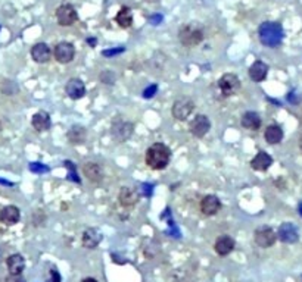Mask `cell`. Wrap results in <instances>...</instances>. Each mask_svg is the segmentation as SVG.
<instances>
[{"label": "cell", "instance_id": "obj_23", "mask_svg": "<svg viewBox=\"0 0 302 282\" xmlns=\"http://www.w3.org/2000/svg\"><path fill=\"white\" fill-rule=\"evenodd\" d=\"M242 127L251 131H257L261 127V118L257 112H246L242 116Z\"/></svg>", "mask_w": 302, "mask_h": 282}, {"label": "cell", "instance_id": "obj_11", "mask_svg": "<svg viewBox=\"0 0 302 282\" xmlns=\"http://www.w3.org/2000/svg\"><path fill=\"white\" fill-rule=\"evenodd\" d=\"M277 237L280 238V241L286 243V244H293L298 241L299 238V234H298V229L293 224L290 222H284L280 225L279 228V232H277Z\"/></svg>", "mask_w": 302, "mask_h": 282}, {"label": "cell", "instance_id": "obj_35", "mask_svg": "<svg viewBox=\"0 0 302 282\" xmlns=\"http://www.w3.org/2000/svg\"><path fill=\"white\" fill-rule=\"evenodd\" d=\"M150 24H154V25H160L162 22V15H154V17H150L149 18Z\"/></svg>", "mask_w": 302, "mask_h": 282}, {"label": "cell", "instance_id": "obj_8", "mask_svg": "<svg viewBox=\"0 0 302 282\" xmlns=\"http://www.w3.org/2000/svg\"><path fill=\"white\" fill-rule=\"evenodd\" d=\"M276 238H277L276 232L268 226H262L255 231V243L262 248L271 247L276 243Z\"/></svg>", "mask_w": 302, "mask_h": 282}, {"label": "cell", "instance_id": "obj_40", "mask_svg": "<svg viewBox=\"0 0 302 282\" xmlns=\"http://www.w3.org/2000/svg\"><path fill=\"white\" fill-rule=\"evenodd\" d=\"M299 149H301V151H302V135H301V138H299Z\"/></svg>", "mask_w": 302, "mask_h": 282}, {"label": "cell", "instance_id": "obj_6", "mask_svg": "<svg viewBox=\"0 0 302 282\" xmlns=\"http://www.w3.org/2000/svg\"><path fill=\"white\" fill-rule=\"evenodd\" d=\"M218 87L224 96H232V94H235L241 88V79L235 74H225L220 78Z\"/></svg>", "mask_w": 302, "mask_h": 282}, {"label": "cell", "instance_id": "obj_43", "mask_svg": "<svg viewBox=\"0 0 302 282\" xmlns=\"http://www.w3.org/2000/svg\"><path fill=\"white\" fill-rule=\"evenodd\" d=\"M0 131H2V122H0Z\"/></svg>", "mask_w": 302, "mask_h": 282}, {"label": "cell", "instance_id": "obj_2", "mask_svg": "<svg viewBox=\"0 0 302 282\" xmlns=\"http://www.w3.org/2000/svg\"><path fill=\"white\" fill-rule=\"evenodd\" d=\"M258 37H260V41L267 46V47H277L282 44L283 41V37H284V31H283V27L279 24V22H271V21H267V22H262L258 28Z\"/></svg>", "mask_w": 302, "mask_h": 282}, {"label": "cell", "instance_id": "obj_4", "mask_svg": "<svg viewBox=\"0 0 302 282\" xmlns=\"http://www.w3.org/2000/svg\"><path fill=\"white\" fill-rule=\"evenodd\" d=\"M195 103L189 99V97H180L174 102L173 105V116L179 121H184L186 118H189V115L193 112Z\"/></svg>", "mask_w": 302, "mask_h": 282}, {"label": "cell", "instance_id": "obj_22", "mask_svg": "<svg viewBox=\"0 0 302 282\" xmlns=\"http://www.w3.org/2000/svg\"><path fill=\"white\" fill-rule=\"evenodd\" d=\"M31 124H33L34 130H37V131H40V132H41V131H47V130L50 128V125H52L50 116H49L47 112H37V113L33 116Z\"/></svg>", "mask_w": 302, "mask_h": 282}, {"label": "cell", "instance_id": "obj_5", "mask_svg": "<svg viewBox=\"0 0 302 282\" xmlns=\"http://www.w3.org/2000/svg\"><path fill=\"white\" fill-rule=\"evenodd\" d=\"M56 19H58L59 25L71 27L74 22H77L79 15H77V11H75L71 5H60L56 9Z\"/></svg>", "mask_w": 302, "mask_h": 282}, {"label": "cell", "instance_id": "obj_27", "mask_svg": "<svg viewBox=\"0 0 302 282\" xmlns=\"http://www.w3.org/2000/svg\"><path fill=\"white\" fill-rule=\"evenodd\" d=\"M117 24L121 27V28H130L133 25V14L128 8H121L120 12L117 14V18H115Z\"/></svg>", "mask_w": 302, "mask_h": 282}, {"label": "cell", "instance_id": "obj_39", "mask_svg": "<svg viewBox=\"0 0 302 282\" xmlns=\"http://www.w3.org/2000/svg\"><path fill=\"white\" fill-rule=\"evenodd\" d=\"M81 282H98L96 279H93V278H86V279H83Z\"/></svg>", "mask_w": 302, "mask_h": 282}, {"label": "cell", "instance_id": "obj_1", "mask_svg": "<svg viewBox=\"0 0 302 282\" xmlns=\"http://www.w3.org/2000/svg\"><path fill=\"white\" fill-rule=\"evenodd\" d=\"M171 151L165 144L155 143L146 150V165L155 170H162L168 166Z\"/></svg>", "mask_w": 302, "mask_h": 282}, {"label": "cell", "instance_id": "obj_33", "mask_svg": "<svg viewBox=\"0 0 302 282\" xmlns=\"http://www.w3.org/2000/svg\"><path fill=\"white\" fill-rule=\"evenodd\" d=\"M152 188H154V185L143 184V185H141V191H143V194H144L146 197H149L150 194H152Z\"/></svg>", "mask_w": 302, "mask_h": 282}, {"label": "cell", "instance_id": "obj_19", "mask_svg": "<svg viewBox=\"0 0 302 282\" xmlns=\"http://www.w3.org/2000/svg\"><path fill=\"white\" fill-rule=\"evenodd\" d=\"M271 165H273V157H271L268 153H265V151L257 153V156H255V157L252 159V162H251L252 169L260 170V172L267 170Z\"/></svg>", "mask_w": 302, "mask_h": 282}, {"label": "cell", "instance_id": "obj_36", "mask_svg": "<svg viewBox=\"0 0 302 282\" xmlns=\"http://www.w3.org/2000/svg\"><path fill=\"white\" fill-rule=\"evenodd\" d=\"M6 282H25V281L22 279L21 275H11V276L6 279Z\"/></svg>", "mask_w": 302, "mask_h": 282}, {"label": "cell", "instance_id": "obj_10", "mask_svg": "<svg viewBox=\"0 0 302 282\" xmlns=\"http://www.w3.org/2000/svg\"><path fill=\"white\" fill-rule=\"evenodd\" d=\"M211 128V122L209 119L205 116V115H198L192 122H190V132L198 137V138H202L206 135V132L209 131Z\"/></svg>", "mask_w": 302, "mask_h": 282}, {"label": "cell", "instance_id": "obj_9", "mask_svg": "<svg viewBox=\"0 0 302 282\" xmlns=\"http://www.w3.org/2000/svg\"><path fill=\"white\" fill-rule=\"evenodd\" d=\"M65 91L68 94V97H71L72 100H79L81 97H84L86 94V85L81 79L79 78H71L66 85H65Z\"/></svg>", "mask_w": 302, "mask_h": 282}, {"label": "cell", "instance_id": "obj_13", "mask_svg": "<svg viewBox=\"0 0 302 282\" xmlns=\"http://www.w3.org/2000/svg\"><path fill=\"white\" fill-rule=\"evenodd\" d=\"M221 209V202L218 200L217 196H205L201 202V212L206 216H214L215 213H218V210Z\"/></svg>", "mask_w": 302, "mask_h": 282}, {"label": "cell", "instance_id": "obj_41", "mask_svg": "<svg viewBox=\"0 0 302 282\" xmlns=\"http://www.w3.org/2000/svg\"><path fill=\"white\" fill-rule=\"evenodd\" d=\"M299 215H301V216H302V203H301V205H299Z\"/></svg>", "mask_w": 302, "mask_h": 282}, {"label": "cell", "instance_id": "obj_14", "mask_svg": "<svg viewBox=\"0 0 302 282\" xmlns=\"http://www.w3.org/2000/svg\"><path fill=\"white\" fill-rule=\"evenodd\" d=\"M50 56H52V52H50V47L46 44V43H37L33 46L31 49V57L34 62L37 63H46L50 60Z\"/></svg>", "mask_w": 302, "mask_h": 282}, {"label": "cell", "instance_id": "obj_42", "mask_svg": "<svg viewBox=\"0 0 302 282\" xmlns=\"http://www.w3.org/2000/svg\"><path fill=\"white\" fill-rule=\"evenodd\" d=\"M147 2H158V0H147Z\"/></svg>", "mask_w": 302, "mask_h": 282}, {"label": "cell", "instance_id": "obj_38", "mask_svg": "<svg viewBox=\"0 0 302 282\" xmlns=\"http://www.w3.org/2000/svg\"><path fill=\"white\" fill-rule=\"evenodd\" d=\"M87 43H89L90 46H96L98 41H96V38H87Z\"/></svg>", "mask_w": 302, "mask_h": 282}, {"label": "cell", "instance_id": "obj_18", "mask_svg": "<svg viewBox=\"0 0 302 282\" xmlns=\"http://www.w3.org/2000/svg\"><path fill=\"white\" fill-rule=\"evenodd\" d=\"M268 74V65L262 60H257L252 63V66L249 68V76L252 81L255 82H261L267 78Z\"/></svg>", "mask_w": 302, "mask_h": 282}, {"label": "cell", "instance_id": "obj_24", "mask_svg": "<svg viewBox=\"0 0 302 282\" xmlns=\"http://www.w3.org/2000/svg\"><path fill=\"white\" fill-rule=\"evenodd\" d=\"M25 267V260L21 254H12L8 259V269L11 275H21Z\"/></svg>", "mask_w": 302, "mask_h": 282}, {"label": "cell", "instance_id": "obj_12", "mask_svg": "<svg viewBox=\"0 0 302 282\" xmlns=\"http://www.w3.org/2000/svg\"><path fill=\"white\" fill-rule=\"evenodd\" d=\"M133 128H134L133 124L124 122V121H118V122H115L114 127H112V135H114L115 140H118L120 143H122V141H125L127 138L131 137Z\"/></svg>", "mask_w": 302, "mask_h": 282}, {"label": "cell", "instance_id": "obj_31", "mask_svg": "<svg viewBox=\"0 0 302 282\" xmlns=\"http://www.w3.org/2000/svg\"><path fill=\"white\" fill-rule=\"evenodd\" d=\"M101 79L105 82V84H112L115 81V75L111 74L109 71H103V74L101 75Z\"/></svg>", "mask_w": 302, "mask_h": 282}, {"label": "cell", "instance_id": "obj_32", "mask_svg": "<svg viewBox=\"0 0 302 282\" xmlns=\"http://www.w3.org/2000/svg\"><path fill=\"white\" fill-rule=\"evenodd\" d=\"M122 52H124V47H118V49L103 50V52H102V55H103V56H106V57H111V56H117V55H120V53H122Z\"/></svg>", "mask_w": 302, "mask_h": 282}, {"label": "cell", "instance_id": "obj_3", "mask_svg": "<svg viewBox=\"0 0 302 282\" xmlns=\"http://www.w3.org/2000/svg\"><path fill=\"white\" fill-rule=\"evenodd\" d=\"M179 38H180V41H181L183 46H186V47H196V46L201 44L202 40H203V31H202V28H201L198 24H195V22L186 24V25H183V27L180 28V31H179Z\"/></svg>", "mask_w": 302, "mask_h": 282}, {"label": "cell", "instance_id": "obj_20", "mask_svg": "<svg viewBox=\"0 0 302 282\" xmlns=\"http://www.w3.org/2000/svg\"><path fill=\"white\" fill-rule=\"evenodd\" d=\"M20 218H21V213L17 206H6L0 210V221H3L6 225L18 224Z\"/></svg>", "mask_w": 302, "mask_h": 282}, {"label": "cell", "instance_id": "obj_16", "mask_svg": "<svg viewBox=\"0 0 302 282\" xmlns=\"http://www.w3.org/2000/svg\"><path fill=\"white\" fill-rule=\"evenodd\" d=\"M215 251L220 256H227L235 250V240L229 235H221L215 241Z\"/></svg>", "mask_w": 302, "mask_h": 282}, {"label": "cell", "instance_id": "obj_37", "mask_svg": "<svg viewBox=\"0 0 302 282\" xmlns=\"http://www.w3.org/2000/svg\"><path fill=\"white\" fill-rule=\"evenodd\" d=\"M0 184L8 185V187H14V182H11V181H6V179H2V178H0Z\"/></svg>", "mask_w": 302, "mask_h": 282}, {"label": "cell", "instance_id": "obj_29", "mask_svg": "<svg viewBox=\"0 0 302 282\" xmlns=\"http://www.w3.org/2000/svg\"><path fill=\"white\" fill-rule=\"evenodd\" d=\"M65 166H66V168L69 169V173H68V179H71V181H74V182L80 184L81 181H80V178L77 176V172H75L74 163H72V162H65Z\"/></svg>", "mask_w": 302, "mask_h": 282}, {"label": "cell", "instance_id": "obj_7", "mask_svg": "<svg viewBox=\"0 0 302 282\" xmlns=\"http://www.w3.org/2000/svg\"><path fill=\"white\" fill-rule=\"evenodd\" d=\"M53 55H55V59L59 63H69V62H72V59L75 56V49L71 43L60 41L55 46Z\"/></svg>", "mask_w": 302, "mask_h": 282}, {"label": "cell", "instance_id": "obj_28", "mask_svg": "<svg viewBox=\"0 0 302 282\" xmlns=\"http://www.w3.org/2000/svg\"><path fill=\"white\" fill-rule=\"evenodd\" d=\"M30 170L34 172V173H46V172H49V168L46 165L40 163V162H31L30 163Z\"/></svg>", "mask_w": 302, "mask_h": 282}, {"label": "cell", "instance_id": "obj_15", "mask_svg": "<svg viewBox=\"0 0 302 282\" xmlns=\"http://www.w3.org/2000/svg\"><path fill=\"white\" fill-rule=\"evenodd\" d=\"M83 173H84V176H86L89 181H92V182H99V181H102V178H103V169H102V166H101L99 163H95V162H87V163H84V166H83Z\"/></svg>", "mask_w": 302, "mask_h": 282}, {"label": "cell", "instance_id": "obj_34", "mask_svg": "<svg viewBox=\"0 0 302 282\" xmlns=\"http://www.w3.org/2000/svg\"><path fill=\"white\" fill-rule=\"evenodd\" d=\"M47 282H60V275L58 273V270H55V269L50 270V279Z\"/></svg>", "mask_w": 302, "mask_h": 282}, {"label": "cell", "instance_id": "obj_30", "mask_svg": "<svg viewBox=\"0 0 302 282\" xmlns=\"http://www.w3.org/2000/svg\"><path fill=\"white\" fill-rule=\"evenodd\" d=\"M158 91V85L157 84H152V85H149L144 91H143V97L144 99H152L155 94Z\"/></svg>", "mask_w": 302, "mask_h": 282}, {"label": "cell", "instance_id": "obj_17", "mask_svg": "<svg viewBox=\"0 0 302 282\" xmlns=\"http://www.w3.org/2000/svg\"><path fill=\"white\" fill-rule=\"evenodd\" d=\"M118 199H120V203L124 207H131L139 202V193L131 187H122Z\"/></svg>", "mask_w": 302, "mask_h": 282}, {"label": "cell", "instance_id": "obj_21", "mask_svg": "<svg viewBox=\"0 0 302 282\" xmlns=\"http://www.w3.org/2000/svg\"><path fill=\"white\" fill-rule=\"evenodd\" d=\"M102 241V234L96 228H89L83 234V245L86 248H95Z\"/></svg>", "mask_w": 302, "mask_h": 282}, {"label": "cell", "instance_id": "obj_26", "mask_svg": "<svg viewBox=\"0 0 302 282\" xmlns=\"http://www.w3.org/2000/svg\"><path fill=\"white\" fill-rule=\"evenodd\" d=\"M68 140L72 144H81L86 141V130L83 127L74 125L69 131H68Z\"/></svg>", "mask_w": 302, "mask_h": 282}, {"label": "cell", "instance_id": "obj_25", "mask_svg": "<svg viewBox=\"0 0 302 282\" xmlns=\"http://www.w3.org/2000/svg\"><path fill=\"white\" fill-rule=\"evenodd\" d=\"M264 137L268 144H279L283 140V130L279 125H270L267 127Z\"/></svg>", "mask_w": 302, "mask_h": 282}]
</instances>
